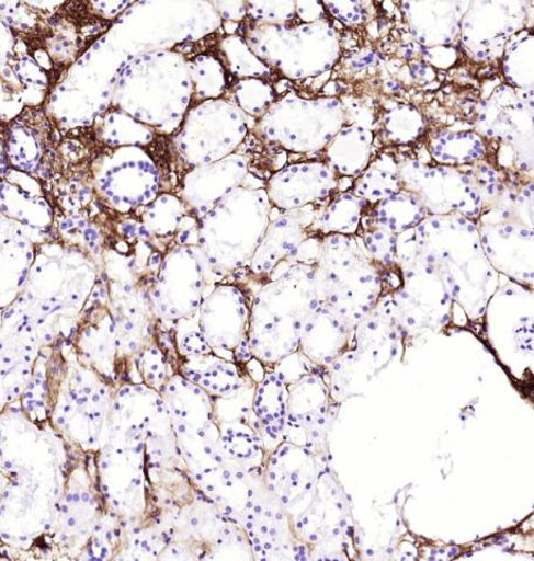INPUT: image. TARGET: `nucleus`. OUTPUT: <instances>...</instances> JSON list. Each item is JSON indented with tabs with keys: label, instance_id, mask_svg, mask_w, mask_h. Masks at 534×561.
Returning a JSON list of instances; mask_svg holds the SVG:
<instances>
[{
	"label": "nucleus",
	"instance_id": "f257e3e1",
	"mask_svg": "<svg viewBox=\"0 0 534 561\" xmlns=\"http://www.w3.org/2000/svg\"><path fill=\"white\" fill-rule=\"evenodd\" d=\"M272 207L264 187L242 184L198 219V245L217 276L251 266Z\"/></svg>",
	"mask_w": 534,
	"mask_h": 561
},
{
	"label": "nucleus",
	"instance_id": "f03ea898",
	"mask_svg": "<svg viewBox=\"0 0 534 561\" xmlns=\"http://www.w3.org/2000/svg\"><path fill=\"white\" fill-rule=\"evenodd\" d=\"M376 262L351 238L326 237L314 263L318 304L329 306L350 323L362 320L384 288L383 270Z\"/></svg>",
	"mask_w": 534,
	"mask_h": 561
},
{
	"label": "nucleus",
	"instance_id": "7ed1b4c3",
	"mask_svg": "<svg viewBox=\"0 0 534 561\" xmlns=\"http://www.w3.org/2000/svg\"><path fill=\"white\" fill-rule=\"evenodd\" d=\"M247 121L234 101H202L184 116L174 146L192 168L218 162L237 152L248 134Z\"/></svg>",
	"mask_w": 534,
	"mask_h": 561
},
{
	"label": "nucleus",
	"instance_id": "20e7f679",
	"mask_svg": "<svg viewBox=\"0 0 534 561\" xmlns=\"http://www.w3.org/2000/svg\"><path fill=\"white\" fill-rule=\"evenodd\" d=\"M208 276H217L198 244L169 248L152 284V295L160 310L172 314L190 311L200 304Z\"/></svg>",
	"mask_w": 534,
	"mask_h": 561
},
{
	"label": "nucleus",
	"instance_id": "39448f33",
	"mask_svg": "<svg viewBox=\"0 0 534 561\" xmlns=\"http://www.w3.org/2000/svg\"><path fill=\"white\" fill-rule=\"evenodd\" d=\"M316 216L313 205L286 210L266 227L265 233L248 271L272 279L293 266V259L302 242L311 236Z\"/></svg>",
	"mask_w": 534,
	"mask_h": 561
},
{
	"label": "nucleus",
	"instance_id": "423d86ee",
	"mask_svg": "<svg viewBox=\"0 0 534 561\" xmlns=\"http://www.w3.org/2000/svg\"><path fill=\"white\" fill-rule=\"evenodd\" d=\"M249 175L246 158L239 153L192 168L183 178L180 197L189 214L197 219L221 201L228 192L241 186Z\"/></svg>",
	"mask_w": 534,
	"mask_h": 561
},
{
	"label": "nucleus",
	"instance_id": "0eeeda50",
	"mask_svg": "<svg viewBox=\"0 0 534 561\" xmlns=\"http://www.w3.org/2000/svg\"><path fill=\"white\" fill-rule=\"evenodd\" d=\"M338 180L329 164L299 163L276 171L264 186L273 207L293 210L330 197Z\"/></svg>",
	"mask_w": 534,
	"mask_h": 561
},
{
	"label": "nucleus",
	"instance_id": "6e6552de",
	"mask_svg": "<svg viewBox=\"0 0 534 561\" xmlns=\"http://www.w3.org/2000/svg\"><path fill=\"white\" fill-rule=\"evenodd\" d=\"M245 319V298L235 285L216 286L202 306V330L212 346H236L241 340Z\"/></svg>",
	"mask_w": 534,
	"mask_h": 561
},
{
	"label": "nucleus",
	"instance_id": "1a4fd4ad",
	"mask_svg": "<svg viewBox=\"0 0 534 561\" xmlns=\"http://www.w3.org/2000/svg\"><path fill=\"white\" fill-rule=\"evenodd\" d=\"M349 324L342 314L319 304L300 328L306 354L317 362L334 359L348 342Z\"/></svg>",
	"mask_w": 534,
	"mask_h": 561
},
{
	"label": "nucleus",
	"instance_id": "9d476101",
	"mask_svg": "<svg viewBox=\"0 0 534 561\" xmlns=\"http://www.w3.org/2000/svg\"><path fill=\"white\" fill-rule=\"evenodd\" d=\"M141 224L156 241H174L178 234L198 227V219L189 214L180 197L162 193L145 207Z\"/></svg>",
	"mask_w": 534,
	"mask_h": 561
},
{
	"label": "nucleus",
	"instance_id": "9b49d317",
	"mask_svg": "<svg viewBox=\"0 0 534 561\" xmlns=\"http://www.w3.org/2000/svg\"><path fill=\"white\" fill-rule=\"evenodd\" d=\"M363 203L352 195H342L332 201L325 213L315 219L323 233L348 236L357 231Z\"/></svg>",
	"mask_w": 534,
	"mask_h": 561
},
{
	"label": "nucleus",
	"instance_id": "f8f14e48",
	"mask_svg": "<svg viewBox=\"0 0 534 561\" xmlns=\"http://www.w3.org/2000/svg\"><path fill=\"white\" fill-rule=\"evenodd\" d=\"M220 47L231 75L240 78V80L258 77L260 79L262 77V69L265 65L248 48L240 35H230V37L225 38Z\"/></svg>",
	"mask_w": 534,
	"mask_h": 561
},
{
	"label": "nucleus",
	"instance_id": "ddd939ff",
	"mask_svg": "<svg viewBox=\"0 0 534 561\" xmlns=\"http://www.w3.org/2000/svg\"><path fill=\"white\" fill-rule=\"evenodd\" d=\"M270 85L261 79H242L231 85L234 101L238 107L249 117H261L270 108L271 92L260 94L270 90Z\"/></svg>",
	"mask_w": 534,
	"mask_h": 561
},
{
	"label": "nucleus",
	"instance_id": "4468645a",
	"mask_svg": "<svg viewBox=\"0 0 534 561\" xmlns=\"http://www.w3.org/2000/svg\"><path fill=\"white\" fill-rule=\"evenodd\" d=\"M46 340H47V341H50V336H46Z\"/></svg>",
	"mask_w": 534,
	"mask_h": 561
}]
</instances>
